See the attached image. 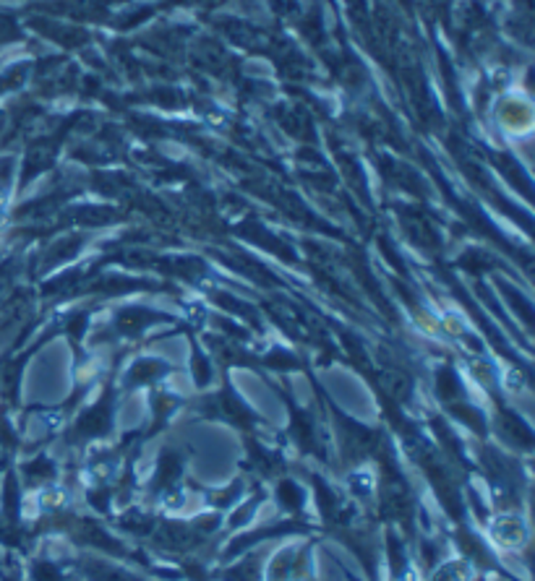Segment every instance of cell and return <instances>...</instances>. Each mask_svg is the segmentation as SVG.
Returning a JSON list of instances; mask_svg holds the SVG:
<instances>
[{"mask_svg": "<svg viewBox=\"0 0 535 581\" xmlns=\"http://www.w3.org/2000/svg\"><path fill=\"white\" fill-rule=\"evenodd\" d=\"M152 537H155L157 547L170 550V553H186V550H194L201 543V532L197 526H188V524H159L152 532Z\"/></svg>", "mask_w": 535, "mask_h": 581, "instance_id": "6da1fadb", "label": "cell"}, {"mask_svg": "<svg viewBox=\"0 0 535 581\" xmlns=\"http://www.w3.org/2000/svg\"><path fill=\"white\" fill-rule=\"evenodd\" d=\"M81 571L89 581H141L134 574L123 571L118 566H110V563L81 561Z\"/></svg>", "mask_w": 535, "mask_h": 581, "instance_id": "7a4b0ae2", "label": "cell"}, {"mask_svg": "<svg viewBox=\"0 0 535 581\" xmlns=\"http://www.w3.org/2000/svg\"><path fill=\"white\" fill-rule=\"evenodd\" d=\"M107 427H110V409H107V405H102V407H95L81 417L79 433L86 438H97Z\"/></svg>", "mask_w": 535, "mask_h": 581, "instance_id": "3957f363", "label": "cell"}, {"mask_svg": "<svg viewBox=\"0 0 535 581\" xmlns=\"http://www.w3.org/2000/svg\"><path fill=\"white\" fill-rule=\"evenodd\" d=\"M180 456L178 454H173V451H165L162 454V459H159V466H157V485L159 487H170V485L176 483L180 477Z\"/></svg>", "mask_w": 535, "mask_h": 581, "instance_id": "277c9868", "label": "cell"}, {"mask_svg": "<svg viewBox=\"0 0 535 581\" xmlns=\"http://www.w3.org/2000/svg\"><path fill=\"white\" fill-rule=\"evenodd\" d=\"M278 498L279 504L285 506L288 511H298L303 506V490L300 485H296L293 480H282L278 487Z\"/></svg>", "mask_w": 535, "mask_h": 581, "instance_id": "5b68a950", "label": "cell"}, {"mask_svg": "<svg viewBox=\"0 0 535 581\" xmlns=\"http://www.w3.org/2000/svg\"><path fill=\"white\" fill-rule=\"evenodd\" d=\"M32 579L35 581H63V574L56 563L37 561L32 566Z\"/></svg>", "mask_w": 535, "mask_h": 581, "instance_id": "8992f818", "label": "cell"}, {"mask_svg": "<svg viewBox=\"0 0 535 581\" xmlns=\"http://www.w3.org/2000/svg\"><path fill=\"white\" fill-rule=\"evenodd\" d=\"M227 581H258V566L257 563H240L238 568L225 574Z\"/></svg>", "mask_w": 535, "mask_h": 581, "instance_id": "52a82bcc", "label": "cell"}, {"mask_svg": "<svg viewBox=\"0 0 535 581\" xmlns=\"http://www.w3.org/2000/svg\"><path fill=\"white\" fill-rule=\"evenodd\" d=\"M26 472H29L35 480H50V477H53V465H50L45 456H40V459H35L32 465L26 466Z\"/></svg>", "mask_w": 535, "mask_h": 581, "instance_id": "ba28073f", "label": "cell"}]
</instances>
